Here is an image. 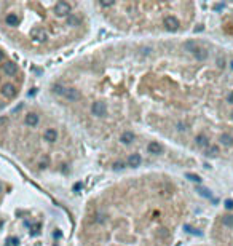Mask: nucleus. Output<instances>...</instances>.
<instances>
[{
    "mask_svg": "<svg viewBox=\"0 0 233 246\" xmlns=\"http://www.w3.org/2000/svg\"><path fill=\"white\" fill-rule=\"evenodd\" d=\"M51 93L81 106L93 141L139 168L164 144L233 163V50L204 37L126 38L80 59Z\"/></svg>",
    "mask_w": 233,
    "mask_h": 246,
    "instance_id": "1",
    "label": "nucleus"
},
{
    "mask_svg": "<svg viewBox=\"0 0 233 246\" xmlns=\"http://www.w3.org/2000/svg\"><path fill=\"white\" fill-rule=\"evenodd\" d=\"M193 209L185 182L145 170L90 195L80 221L81 246H172Z\"/></svg>",
    "mask_w": 233,
    "mask_h": 246,
    "instance_id": "2",
    "label": "nucleus"
},
{
    "mask_svg": "<svg viewBox=\"0 0 233 246\" xmlns=\"http://www.w3.org/2000/svg\"><path fill=\"white\" fill-rule=\"evenodd\" d=\"M91 8L104 22L133 38L185 37L198 22L193 2H99Z\"/></svg>",
    "mask_w": 233,
    "mask_h": 246,
    "instance_id": "3",
    "label": "nucleus"
},
{
    "mask_svg": "<svg viewBox=\"0 0 233 246\" xmlns=\"http://www.w3.org/2000/svg\"><path fill=\"white\" fill-rule=\"evenodd\" d=\"M16 93H18V90H16V86L13 85V83H3L2 88H0V94H2L5 99L15 98V96H16Z\"/></svg>",
    "mask_w": 233,
    "mask_h": 246,
    "instance_id": "4",
    "label": "nucleus"
},
{
    "mask_svg": "<svg viewBox=\"0 0 233 246\" xmlns=\"http://www.w3.org/2000/svg\"><path fill=\"white\" fill-rule=\"evenodd\" d=\"M2 72L7 77H15L18 74V64L13 62V61H3L2 64Z\"/></svg>",
    "mask_w": 233,
    "mask_h": 246,
    "instance_id": "5",
    "label": "nucleus"
},
{
    "mask_svg": "<svg viewBox=\"0 0 233 246\" xmlns=\"http://www.w3.org/2000/svg\"><path fill=\"white\" fill-rule=\"evenodd\" d=\"M40 123V117H38V114H35V112H29V114H26V117H24V125L26 126H29V128H35L37 125Z\"/></svg>",
    "mask_w": 233,
    "mask_h": 246,
    "instance_id": "6",
    "label": "nucleus"
},
{
    "mask_svg": "<svg viewBox=\"0 0 233 246\" xmlns=\"http://www.w3.org/2000/svg\"><path fill=\"white\" fill-rule=\"evenodd\" d=\"M5 22H7V26H10V27H16V26H19L21 18H19L18 13H8V15L5 16Z\"/></svg>",
    "mask_w": 233,
    "mask_h": 246,
    "instance_id": "7",
    "label": "nucleus"
},
{
    "mask_svg": "<svg viewBox=\"0 0 233 246\" xmlns=\"http://www.w3.org/2000/svg\"><path fill=\"white\" fill-rule=\"evenodd\" d=\"M7 121H8V118H7V117H0V126H2V125H5Z\"/></svg>",
    "mask_w": 233,
    "mask_h": 246,
    "instance_id": "8",
    "label": "nucleus"
},
{
    "mask_svg": "<svg viewBox=\"0 0 233 246\" xmlns=\"http://www.w3.org/2000/svg\"><path fill=\"white\" fill-rule=\"evenodd\" d=\"M3 59H5V54H3V51H2V50H0V62H2Z\"/></svg>",
    "mask_w": 233,
    "mask_h": 246,
    "instance_id": "9",
    "label": "nucleus"
}]
</instances>
